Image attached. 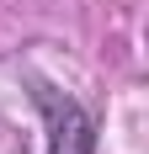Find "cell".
<instances>
[{"mask_svg": "<svg viewBox=\"0 0 149 154\" xmlns=\"http://www.w3.org/2000/svg\"><path fill=\"white\" fill-rule=\"evenodd\" d=\"M32 106L43 112L48 154H96V117H90L74 96L53 91L43 80H32Z\"/></svg>", "mask_w": 149, "mask_h": 154, "instance_id": "6da1fadb", "label": "cell"}]
</instances>
